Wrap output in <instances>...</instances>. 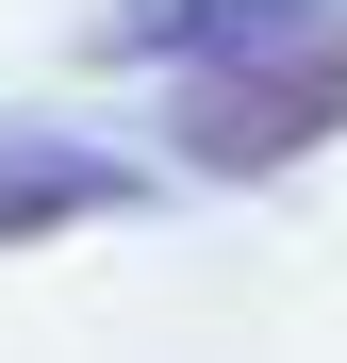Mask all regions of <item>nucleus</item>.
<instances>
[{
    "label": "nucleus",
    "instance_id": "nucleus-2",
    "mask_svg": "<svg viewBox=\"0 0 347 363\" xmlns=\"http://www.w3.org/2000/svg\"><path fill=\"white\" fill-rule=\"evenodd\" d=\"M314 17H331V0H116L83 50H99V67H231V50H281Z\"/></svg>",
    "mask_w": 347,
    "mask_h": 363
},
{
    "label": "nucleus",
    "instance_id": "nucleus-3",
    "mask_svg": "<svg viewBox=\"0 0 347 363\" xmlns=\"http://www.w3.org/2000/svg\"><path fill=\"white\" fill-rule=\"evenodd\" d=\"M149 182L116 165V149H67V133H0V248H33V231H67V215H133Z\"/></svg>",
    "mask_w": 347,
    "mask_h": 363
},
{
    "label": "nucleus",
    "instance_id": "nucleus-1",
    "mask_svg": "<svg viewBox=\"0 0 347 363\" xmlns=\"http://www.w3.org/2000/svg\"><path fill=\"white\" fill-rule=\"evenodd\" d=\"M331 133H347V17L281 33V50H231V67H182V165H215V182H265Z\"/></svg>",
    "mask_w": 347,
    "mask_h": 363
}]
</instances>
